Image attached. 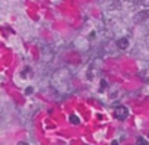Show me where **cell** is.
Returning <instances> with one entry per match:
<instances>
[{"label": "cell", "mask_w": 149, "mask_h": 145, "mask_svg": "<svg viewBox=\"0 0 149 145\" xmlns=\"http://www.w3.org/2000/svg\"><path fill=\"white\" fill-rule=\"evenodd\" d=\"M111 11H116V9H121V2L120 0H111V6H110Z\"/></svg>", "instance_id": "4"}, {"label": "cell", "mask_w": 149, "mask_h": 145, "mask_svg": "<svg viewBox=\"0 0 149 145\" xmlns=\"http://www.w3.org/2000/svg\"><path fill=\"white\" fill-rule=\"evenodd\" d=\"M129 116V109L126 106H117L114 109V117L118 120H126Z\"/></svg>", "instance_id": "2"}, {"label": "cell", "mask_w": 149, "mask_h": 145, "mask_svg": "<svg viewBox=\"0 0 149 145\" xmlns=\"http://www.w3.org/2000/svg\"><path fill=\"white\" fill-rule=\"evenodd\" d=\"M32 91H34V90H32V88H26V91H25V92H26V94H31V92H32Z\"/></svg>", "instance_id": "8"}, {"label": "cell", "mask_w": 149, "mask_h": 145, "mask_svg": "<svg viewBox=\"0 0 149 145\" xmlns=\"http://www.w3.org/2000/svg\"><path fill=\"white\" fill-rule=\"evenodd\" d=\"M116 46H117V48L118 50H126L127 47H129V38H118L117 41H116Z\"/></svg>", "instance_id": "3"}, {"label": "cell", "mask_w": 149, "mask_h": 145, "mask_svg": "<svg viewBox=\"0 0 149 145\" xmlns=\"http://www.w3.org/2000/svg\"><path fill=\"white\" fill-rule=\"evenodd\" d=\"M70 122H72L73 125H79V117L74 116V114H70Z\"/></svg>", "instance_id": "5"}, {"label": "cell", "mask_w": 149, "mask_h": 145, "mask_svg": "<svg viewBox=\"0 0 149 145\" xmlns=\"http://www.w3.org/2000/svg\"><path fill=\"white\" fill-rule=\"evenodd\" d=\"M107 88H108V82H107L105 79H102V81H101V88H100V91L102 92V91L107 90Z\"/></svg>", "instance_id": "6"}, {"label": "cell", "mask_w": 149, "mask_h": 145, "mask_svg": "<svg viewBox=\"0 0 149 145\" xmlns=\"http://www.w3.org/2000/svg\"><path fill=\"white\" fill-rule=\"evenodd\" d=\"M146 21H149V8L140 11V12H136L134 16H133V22L134 24H145Z\"/></svg>", "instance_id": "1"}, {"label": "cell", "mask_w": 149, "mask_h": 145, "mask_svg": "<svg viewBox=\"0 0 149 145\" xmlns=\"http://www.w3.org/2000/svg\"><path fill=\"white\" fill-rule=\"evenodd\" d=\"M139 2L143 8H149V0H139Z\"/></svg>", "instance_id": "7"}]
</instances>
